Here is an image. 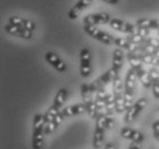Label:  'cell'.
<instances>
[{"instance_id":"28","label":"cell","mask_w":159,"mask_h":149,"mask_svg":"<svg viewBox=\"0 0 159 149\" xmlns=\"http://www.w3.org/2000/svg\"><path fill=\"white\" fill-rule=\"evenodd\" d=\"M64 118H65V117H64V115L62 114V110H61V111H60V113H58L57 115L54 117V122L57 124V125H60V124L63 122V119H64Z\"/></svg>"},{"instance_id":"36","label":"cell","mask_w":159,"mask_h":149,"mask_svg":"<svg viewBox=\"0 0 159 149\" xmlns=\"http://www.w3.org/2000/svg\"><path fill=\"white\" fill-rule=\"evenodd\" d=\"M158 33H159V31H158Z\"/></svg>"},{"instance_id":"2","label":"cell","mask_w":159,"mask_h":149,"mask_svg":"<svg viewBox=\"0 0 159 149\" xmlns=\"http://www.w3.org/2000/svg\"><path fill=\"white\" fill-rule=\"evenodd\" d=\"M148 105V100L145 98H141L139 99L138 101H135L132 107H130L129 109L126 110V115H125V120H126L127 123H130V122H133L138 115L141 113L142 110L144 109L145 107Z\"/></svg>"},{"instance_id":"12","label":"cell","mask_w":159,"mask_h":149,"mask_svg":"<svg viewBox=\"0 0 159 149\" xmlns=\"http://www.w3.org/2000/svg\"><path fill=\"white\" fill-rule=\"evenodd\" d=\"M136 26L159 31V20H157V18H139L136 21Z\"/></svg>"},{"instance_id":"34","label":"cell","mask_w":159,"mask_h":149,"mask_svg":"<svg viewBox=\"0 0 159 149\" xmlns=\"http://www.w3.org/2000/svg\"><path fill=\"white\" fill-rule=\"evenodd\" d=\"M155 138L157 141H159V131H155Z\"/></svg>"},{"instance_id":"29","label":"cell","mask_w":159,"mask_h":149,"mask_svg":"<svg viewBox=\"0 0 159 149\" xmlns=\"http://www.w3.org/2000/svg\"><path fill=\"white\" fill-rule=\"evenodd\" d=\"M43 117H45V122H46V123H49V122H53V120H54V116L51 115L49 113H46L43 115Z\"/></svg>"},{"instance_id":"19","label":"cell","mask_w":159,"mask_h":149,"mask_svg":"<svg viewBox=\"0 0 159 149\" xmlns=\"http://www.w3.org/2000/svg\"><path fill=\"white\" fill-rule=\"evenodd\" d=\"M93 93L90 91V87L88 84H83L81 85V96H83V101L85 105H88L89 102L93 101Z\"/></svg>"},{"instance_id":"35","label":"cell","mask_w":159,"mask_h":149,"mask_svg":"<svg viewBox=\"0 0 159 149\" xmlns=\"http://www.w3.org/2000/svg\"><path fill=\"white\" fill-rule=\"evenodd\" d=\"M157 109H158V111H159V105H158V108H157Z\"/></svg>"},{"instance_id":"31","label":"cell","mask_w":159,"mask_h":149,"mask_svg":"<svg viewBox=\"0 0 159 149\" xmlns=\"http://www.w3.org/2000/svg\"><path fill=\"white\" fill-rule=\"evenodd\" d=\"M129 149H140V146H139L138 142H132L129 146Z\"/></svg>"},{"instance_id":"8","label":"cell","mask_w":159,"mask_h":149,"mask_svg":"<svg viewBox=\"0 0 159 149\" xmlns=\"http://www.w3.org/2000/svg\"><path fill=\"white\" fill-rule=\"evenodd\" d=\"M138 78L139 77H138L136 71L130 68L126 75V79H125V84H124V92L133 93L134 94L135 86H136V79H138Z\"/></svg>"},{"instance_id":"23","label":"cell","mask_w":159,"mask_h":149,"mask_svg":"<svg viewBox=\"0 0 159 149\" xmlns=\"http://www.w3.org/2000/svg\"><path fill=\"white\" fill-rule=\"evenodd\" d=\"M133 131L134 130H132L130 127H123L121 131H120V134H121V137H123L124 139L130 140V139H132V134H133Z\"/></svg>"},{"instance_id":"10","label":"cell","mask_w":159,"mask_h":149,"mask_svg":"<svg viewBox=\"0 0 159 149\" xmlns=\"http://www.w3.org/2000/svg\"><path fill=\"white\" fill-rule=\"evenodd\" d=\"M8 23L14 24V26H21V28H24V29L31 30V31H33L34 28H36V24H34L33 21L28 20V18L18 17V16H11Z\"/></svg>"},{"instance_id":"9","label":"cell","mask_w":159,"mask_h":149,"mask_svg":"<svg viewBox=\"0 0 159 149\" xmlns=\"http://www.w3.org/2000/svg\"><path fill=\"white\" fill-rule=\"evenodd\" d=\"M90 4H92V0H78L75 4V6L70 9L69 14H68L69 18L70 20H76Z\"/></svg>"},{"instance_id":"14","label":"cell","mask_w":159,"mask_h":149,"mask_svg":"<svg viewBox=\"0 0 159 149\" xmlns=\"http://www.w3.org/2000/svg\"><path fill=\"white\" fill-rule=\"evenodd\" d=\"M124 61V53L120 48H117L112 53V68L116 70L117 72H119L121 67H123Z\"/></svg>"},{"instance_id":"15","label":"cell","mask_w":159,"mask_h":149,"mask_svg":"<svg viewBox=\"0 0 159 149\" xmlns=\"http://www.w3.org/2000/svg\"><path fill=\"white\" fill-rule=\"evenodd\" d=\"M136 73H138V77L140 78L141 80V83L143 84V86L145 88H150L152 85V80H151V77H150V73L149 71L144 70V68H141V69L139 70H135Z\"/></svg>"},{"instance_id":"24","label":"cell","mask_w":159,"mask_h":149,"mask_svg":"<svg viewBox=\"0 0 159 149\" xmlns=\"http://www.w3.org/2000/svg\"><path fill=\"white\" fill-rule=\"evenodd\" d=\"M143 134H142L141 132L139 131H133V134H132V142H138V143H140V142L143 141Z\"/></svg>"},{"instance_id":"16","label":"cell","mask_w":159,"mask_h":149,"mask_svg":"<svg viewBox=\"0 0 159 149\" xmlns=\"http://www.w3.org/2000/svg\"><path fill=\"white\" fill-rule=\"evenodd\" d=\"M104 141V128H100V127H95L94 132V140H93V146L95 148L98 149L103 146Z\"/></svg>"},{"instance_id":"13","label":"cell","mask_w":159,"mask_h":149,"mask_svg":"<svg viewBox=\"0 0 159 149\" xmlns=\"http://www.w3.org/2000/svg\"><path fill=\"white\" fill-rule=\"evenodd\" d=\"M43 128H33L32 132V147L33 149H43Z\"/></svg>"},{"instance_id":"27","label":"cell","mask_w":159,"mask_h":149,"mask_svg":"<svg viewBox=\"0 0 159 149\" xmlns=\"http://www.w3.org/2000/svg\"><path fill=\"white\" fill-rule=\"evenodd\" d=\"M60 111H61V109H58L57 107H55L54 105H52L51 107L48 108V110H47V113H49L51 115H53L54 117L56 116V115H57V114L60 113Z\"/></svg>"},{"instance_id":"5","label":"cell","mask_w":159,"mask_h":149,"mask_svg":"<svg viewBox=\"0 0 159 149\" xmlns=\"http://www.w3.org/2000/svg\"><path fill=\"white\" fill-rule=\"evenodd\" d=\"M109 24H110V26H111L112 29L117 30V31H120V32L127 33V35L134 33V31L136 29V26H133L132 23H128V22H126V21H123V20L115 18V17L110 20Z\"/></svg>"},{"instance_id":"11","label":"cell","mask_w":159,"mask_h":149,"mask_svg":"<svg viewBox=\"0 0 159 149\" xmlns=\"http://www.w3.org/2000/svg\"><path fill=\"white\" fill-rule=\"evenodd\" d=\"M85 111H87L86 105L85 103H78V105H73L64 108V109L62 110V114L64 115V117H71L84 114Z\"/></svg>"},{"instance_id":"17","label":"cell","mask_w":159,"mask_h":149,"mask_svg":"<svg viewBox=\"0 0 159 149\" xmlns=\"http://www.w3.org/2000/svg\"><path fill=\"white\" fill-rule=\"evenodd\" d=\"M68 95H69V92L66 91L65 88L58 90L57 94H56V96H55V99H54V103H53V105H54L55 107H57L58 109H61L62 105H64L65 100L68 98Z\"/></svg>"},{"instance_id":"25","label":"cell","mask_w":159,"mask_h":149,"mask_svg":"<svg viewBox=\"0 0 159 149\" xmlns=\"http://www.w3.org/2000/svg\"><path fill=\"white\" fill-rule=\"evenodd\" d=\"M151 90H152V93H153V95H155V98L159 99V79L152 80Z\"/></svg>"},{"instance_id":"1","label":"cell","mask_w":159,"mask_h":149,"mask_svg":"<svg viewBox=\"0 0 159 149\" xmlns=\"http://www.w3.org/2000/svg\"><path fill=\"white\" fill-rule=\"evenodd\" d=\"M84 31L89 35L92 38L101 41L104 45H112L115 44V38L111 37L109 33L102 31V30L95 28V26H84Z\"/></svg>"},{"instance_id":"20","label":"cell","mask_w":159,"mask_h":149,"mask_svg":"<svg viewBox=\"0 0 159 149\" xmlns=\"http://www.w3.org/2000/svg\"><path fill=\"white\" fill-rule=\"evenodd\" d=\"M115 95V107H116V113L120 114L125 111V101H124V93L121 94H113Z\"/></svg>"},{"instance_id":"7","label":"cell","mask_w":159,"mask_h":149,"mask_svg":"<svg viewBox=\"0 0 159 149\" xmlns=\"http://www.w3.org/2000/svg\"><path fill=\"white\" fill-rule=\"evenodd\" d=\"M45 58H46V61L51 64L53 68L57 70L58 72H64L66 71V64H65L63 60H62L57 54H55L53 52H47L46 55H45Z\"/></svg>"},{"instance_id":"18","label":"cell","mask_w":159,"mask_h":149,"mask_svg":"<svg viewBox=\"0 0 159 149\" xmlns=\"http://www.w3.org/2000/svg\"><path fill=\"white\" fill-rule=\"evenodd\" d=\"M127 60H128V63L130 64V68L134 70H139L143 68V62L141 61V58H138L135 54L133 53H128L127 55Z\"/></svg>"},{"instance_id":"6","label":"cell","mask_w":159,"mask_h":149,"mask_svg":"<svg viewBox=\"0 0 159 149\" xmlns=\"http://www.w3.org/2000/svg\"><path fill=\"white\" fill-rule=\"evenodd\" d=\"M5 31L9 33V35H11V36L20 37V38H23V39H31L33 36V31H31V30L14 26V24H11V23H8L7 26H5Z\"/></svg>"},{"instance_id":"32","label":"cell","mask_w":159,"mask_h":149,"mask_svg":"<svg viewBox=\"0 0 159 149\" xmlns=\"http://www.w3.org/2000/svg\"><path fill=\"white\" fill-rule=\"evenodd\" d=\"M104 149H116V146L113 145V143H111V142H109V143H107L104 146Z\"/></svg>"},{"instance_id":"33","label":"cell","mask_w":159,"mask_h":149,"mask_svg":"<svg viewBox=\"0 0 159 149\" xmlns=\"http://www.w3.org/2000/svg\"><path fill=\"white\" fill-rule=\"evenodd\" d=\"M102 1H104L107 4H110V5H115L118 2V0H102Z\"/></svg>"},{"instance_id":"3","label":"cell","mask_w":159,"mask_h":149,"mask_svg":"<svg viewBox=\"0 0 159 149\" xmlns=\"http://www.w3.org/2000/svg\"><path fill=\"white\" fill-rule=\"evenodd\" d=\"M110 15L107 13H95L85 16L84 26H98V24H107L110 22Z\"/></svg>"},{"instance_id":"21","label":"cell","mask_w":159,"mask_h":149,"mask_svg":"<svg viewBox=\"0 0 159 149\" xmlns=\"http://www.w3.org/2000/svg\"><path fill=\"white\" fill-rule=\"evenodd\" d=\"M113 94H121L123 93V80L119 76L116 77L113 81Z\"/></svg>"},{"instance_id":"22","label":"cell","mask_w":159,"mask_h":149,"mask_svg":"<svg viewBox=\"0 0 159 149\" xmlns=\"http://www.w3.org/2000/svg\"><path fill=\"white\" fill-rule=\"evenodd\" d=\"M58 125L55 123L54 120L53 122H49V123H46L45 124V127H43V132H45V134H51L53 132L55 131V128L57 127Z\"/></svg>"},{"instance_id":"30","label":"cell","mask_w":159,"mask_h":149,"mask_svg":"<svg viewBox=\"0 0 159 149\" xmlns=\"http://www.w3.org/2000/svg\"><path fill=\"white\" fill-rule=\"evenodd\" d=\"M152 128H153V131H159V119L152 124Z\"/></svg>"},{"instance_id":"26","label":"cell","mask_w":159,"mask_h":149,"mask_svg":"<svg viewBox=\"0 0 159 149\" xmlns=\"http://www.w3.org/2000/svg\"><path fill=\"white\" fill-rule=\"evenodd\" d=\"M107 115V128H112L115 125V118H113V114H105Z\"/></svg>"},{"instance_id":"4","label":"cell","mask_w":159,"mask_h":149,"mask_svg":"<svg viewBox=\"0 0 159 149\" xmlns=\"http://www.w3.org/2000/svg\"><path fill=\"white\" fill-rule=\"evenodd\" d=\"M92 72L90 67V52L87 47L83 48L80 52V73L83 77H88Z\"/></svg>"}]
</instances>
